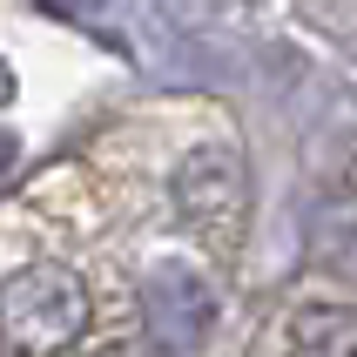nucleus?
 Here are the masks:
<instances>
[{"label": "nucleus", "mask_w": 357, "mask_h": 357, "mask_svg": "<svg viewBox=\"0 0 357 357\" xmlns=\"http://www.w3.org/2000/svg\"><path fill=\"white\" fill-rule=\"evenodd\" d=\"M81 331H88V290L68 270L34 263L0 283V337L20 357H61Z\"/></svg>", "instance_id": "1"}, {"label": "nucleus", "mask_w": 357, "mask_h": 357, "mask_svg": "<svg viewBox=\"0 0 357 357\" xmlns=\"http://www.w3.org/2000/svg\"><path fill=\"white\" fill-rule=\"evenodd\" d=\"M142 317H149L155 351L182 357V351H196V344L216 331V290H209L196 270H182V263H155L149 283H142Z\"/></svg>", "instance_id": "2"}, {"label": "nucleus", "mask_w": 357, "mask_h": 357, "mask_svg": "<svg viewBox=\"0 0 357 357\" xmlns=\"http://www.w3.org/2000/svg\"><path fill=\"white\" fill-rule=\"evenodd\" d=\"M290 357H357V310L351 303H310L290 317Z\"/></svg>", "instance_id": "3"}, {"label": "nucleus", "mask_w": 357, "mask_h": 357, "mask_svg": "<svg viewBox=\"0 0 357 357\" xmlns=\"http://www.w3.org/2000/svg\"><path fill=\"white\" fill-rule=\"evenodd\" d=\"M209 176H216V182H202V169L189 162V169L176 176V196H182V209H189L202 229H222V216L236 209V176H229V162H222V155H216Z\"/></svg>", "instance_id": "4"}]
</instances>
